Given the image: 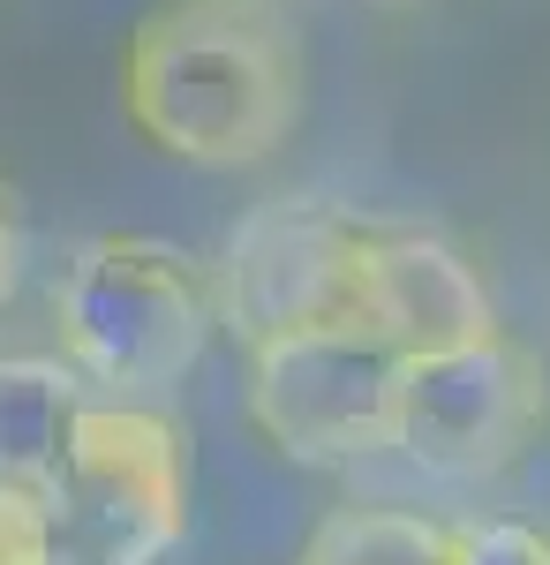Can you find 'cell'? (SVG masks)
<instances>
[{
  "label": "cell",
  "instance_id": "6da1fadb",
  "mask_svg": "<svg viewBox=\"0 0 550 565\" xmlns=\"http://www.w3.org/2000/svg\"><path fill=\"white\" fill-rule=\"evenodd\" d=\"M121 106L136 136L181 167H256L295 129L302 68L264 8L167 0L128 31Z\"/></svg>",
  "mask_w": 550,
  "mask_h": 565
},
{
  "label": "cell",
  "instance_id": "7a4b0ae2",
  "mask_svg": "<svg viewBox=\"0 0 550 565\" xmlns=\"http://www.w3.org/2000/svg\"><path fill=\"white\" fill-rule=\"evenodd\" d=\"M53 348L91 399L144 407L173 392L219 332L212 264L159 234H91L53 264Z\"/></svg>",
  "mask_w": 550,
  "mask_h": 565
},
{
  "label": "cell",
  "instance_id": "3957f363",
  "mask_svg": "<svg viewBox=\"0 0 550 565\" xmlns=\"http://www.w3.org/2000/svg\"><path fill=\"white\" fill-rule=\"evenodd\" d=\"M53 565H159L189 527V452L151 407L91 399L45 490Z\"/></svg>",
  "mask_w": 550,
  "mask_h": 565
},
{
  "label": "cell",
  "instance_id": "277c9868",
  "mask_svg": "<svg viewBox=\"0 0 550 565\" xmlns=\"http://www.w3.org/2000/svg\"><path fill=\"white\" fill-rule=\"evenodd\" d=\"M400 385L408 354L370 324H317L250 348V423L302 468L400 452Z\"/></svg>",
  "mask_w": 550,
  "mask_h": 565
},
{
  "label": "cell",
  "instance_id": "5b68a950",
  "mask_svg": "<svg viewBox=\"0 0 550 565\" xmlns=\"http://www.w3.org/2000/svg\"><path fill=\"white\" fill-rule=\"evenodd\" d=\"M362 249L370 218L325 196H279L250 212L212 264L219 332L264 348L317 324H362Z\"/></svg>",
  "mask_w": 550,
  "mask_h": 565
},
{
  "label": "cell",
  "instance_id": "8992f818",
  "mask_svg": "<svg viewBox=\"0 0 550 565\" xmlns=\"http://www.w3.org/2000/svg\"><path fill=\"white\" fill-rule=\"evenodd\" d=\"M543 423V362L490 332L453 354H415L400 385V452L453 482H483L520 460Z\"/></svg>",
  "mask_w": 550,
  "mask_h": 565
},
{
  "label": "cell",
  "instance_id": "52a82bcc",
  "mask_svg": "<svg viewBox=\"0 0 550 565\" xmlns=\"http://www.w3.org/2000/svg\"><path fill=\"white\" fill-rule=\"evenodd\" d=\"M362 324L384 332L408 354H453L498 332V302L483 287V271L467 264L430 226H384L370 218V249H362Z\"/></svg>",
  "mask_w": 550,
  "mask_h": 565
},
{
  "label": "cell",
  "instance_id": "ba28073f",
  "mask_svg": "<svg viewBox=\"0 0 550 565\" xmlns=\"http://www.w3.org/2000/svg\"><path fill=\"white\" fill-rule=\"evenodd\" d=\"M91 415V385L61 354H0V490L45 498Z\"/></svg>",
  "mask_w": 550,
  "mask_h": 565
},
{
  "label": "cell",
  "instance_id": "9c48e42d",
  "mask_svg": "<svg viewBox=\"0 0 550 565\" xmlns=\"http://www.w3.org/2000/svg\"><path fill=\"white\" fill-rule=\"evenodd\" d=\"M302 565H461V527L408 505H339L309 527Z\"/></svg>",
  "mask_w": 550,
  "mask_h": 565
},
{
  "label": "cell",
  "instance_id": "30bf717a",
  "mask_svg": "<svg viewBox=\"0 0 550 565\" xmlns=\"http://www.w3.org/2000/svg\"><path fill=\"white\" fill-rule=\"evenodd\" d=\"M461 565H550V535L520 521H467Z\"/></svg>",
  "mask_w": 550,
  "mask_h": 565
},
{
  "label": "cell",
  "instance_id": "8fae6325",
  "mask_svg": "<svg viewBox=\"0 0 550 565\" xmlns=\"http://www.w3.org/2000/svg\"><path fill=\"white\" fill-rule=\"evenodd\" d=\"M0 565H53L45 498H31V490H0Z\"/></svg>",
  "mask_w": 550,
  "mask_h": 565
},
{
  "label": "cell",
  "instance_id": "7c38bea8",
  "mask_svg": "<svg viewBox=\"0 0 550 565\" xmlns=\"http://www.w3.org/2000/svg\"><path fill=\"white\" fill-rule=\"evenodd\" d=\"M15 279H23V212H15V189L0 181V309L15 295Z\"/></svg>",
  "mask_w": 550,
  "mask_h": 565
},
{
  "label": "cell",
  "instance_id": "4fadbf2b",
  "mask_svg": "<svg viewBox=\"0 0 550 565\" xmlns=\"http://www.w3.org/2000/svg\"><path fill=\"white\" fill-rule=\"evenodd\" d=\"M242 8H264V0H242Z\"/></svg>",
  "mask_w": 550,
  "mask_h": 565
}]
</instances>
